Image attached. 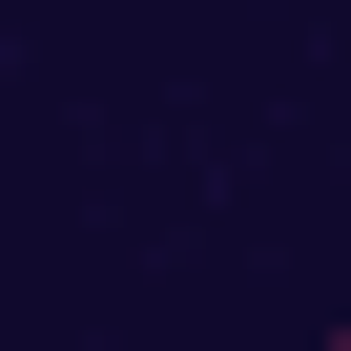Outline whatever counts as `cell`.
I'll return each instance as SVG.
<instances>
[{
    "instance_id": "1",
    "label": "cell",
    "mask_w": 351,
    "mask_h": 351,
    "mask_svg": "<svg viewBox=\"0 0 351 351\" xmlns=\"http://www.w3.org/2000/svg\"><path fill=\"white\" fill-rule=\"evenodd\" d=\"M310 351H351V330H310Z\"/></svg>"
}]
</instances>
